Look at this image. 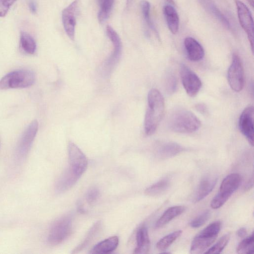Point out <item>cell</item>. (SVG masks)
Listing matches in <instances>:
<instances>
[{
    "instance_id": "6da1fadb",
    "label": "cell",
    "mask_w": 254,
    "mask_h": 254,
    "mask_svg": "<svg viewBox=\"0 0 254 254\" xmlns=\"http://www.w3.org/2000/svg\"><path fill=\"white\" fill-rule=\"evenodd\" d=\"M148 106L144 118V130L151 135L156 130L164 113L165 102L159 90L153 88L148 94Z\"/></svg>"
},
{
    "instance_id": "7a4b0ae2",
    "label": "cell",
    "mask_w": 254,
    "mask_h": 254,
    "mask_svg": "<svg viewBox=\"0 0 254 254\" xmlns=\"http://www.w3.org/2000/svg\"><path fill=\"white\" fill-rule=\"evenodd\" d=\"M168 124L171 130L178 133H192L197 130L201 122L191 111L178 108L170 115Z\"/></svg>"
},
{
    "instance_id": "3957f363",
    "label": "cell",
    "mask_w": 254,
    "mask_h": 254,
    "mask_svg": "<svg viewBox=\"0 0 254 254\" xmlns=\"http://www.w3.org/2000/svg\"><path fill=\"white\" fill-rule=\"evenodd\" d=\"M220 221H214L204 228L193 238L190 253L198 254L203 253L215 242L221 228Z\"/></svg>"
},
{
    "instance_id": "277c9868",
    "label": "cell",
    "mask_w": 254,
    "mask_h": 254,
    "mask_svg": "<svg viewBox=\"0 0 254 254\" xmlns=\"http://www.w3.org/2000/svg\"><path fill=\"white\" fill-rule=\"evenodd\" d=\"M35 80L34 73L28 69L11 71L0 80V89L24 88L32 85Z\"/></svg>"
},
{
    "instance_id": "5b68a950",
    "label": "cell",
    "mask_w": 254,
    "mask_h": 254,
    "mask_svg": "<svg viewBox=\"0 0 254 254\" xmlns=\"http://www.w3.org/2000/svg\"><path fill=\"white\" fill-rule=\"evenodd\" d=\"M242 179V176L238 173H232L227 175L222 181L219 192L212 199L211 207L216 209L222 206L239 187Z\"/></svg>"
},
{
    "instance_id": "8992f818",
    "label": "cell",
    "mask_w": 254,
    "mask_h": 254,
    "mask_svg": "<svg viewBox=\"0 0 254 254\" xmlns=\"http://www.w3.org/2000/svg\"><path fill=\"white\" fill-rule=\"evenodd\" d=\"M72 216L64 215L55 221L50 229L48 242L52 245H58L68 237L72 231Z\"/></svg>"
},
{
    "instance_id": "52a82bcc",
    "label": "cell",
    "mask_w": 254,
    "mask_h": 254,
    "mask_svg": "<svg viewBox=\"0 0 254 254\" xmlns=\"http://www.w3.org/2000/svg\"><path fill=\"white\" fill-rule=\"evenodd\" d=\"M228 83L235 92L241 91L244 85V72L240 57L236 53L233 54L232 63L227 72Z\"/></svg>"
},
{
    "instance_id": "ba28073f",
    "label": "cell",
    "mask_w": 254,
    "mask_h": 254,
    "mask_svg": "<svg viewBox=\"0 0 254 254\" xmlns=\"http://www.w3.org/2000/svg\"><path fill=\"white\" fill-rule=\"evenodd\" d=\"M38 128V123L36 120H34L30 123L24 131L16 148V156L18 160H22L27 155Z\"/></svg>"
},
{
    "instance_id": "9c48e42d",
    "label": "cell",
    "mask_w": 254,
    "mask_h": 254,
    "mask_svg": "<svg viewBox=\"0 0 254 254\" xmlns=\"http://www.w3.org/2000/svg\"><path fill=\"white\" fill-rule=\"evenodd\" d=\"M69 168L79 177L86 170L88 160L85 155L72 142H69L67 147Z\"/></svg>"
},
{
    "instance_id": "30bf717a",
    "label": "cell",
    "mask_w": 254,
    "mask_h": 254,
    "mask_svg": "<svg viewBox=\"0 0 254 254\" xmlns=\"http://www.w3.org/2000/svg\"><path fill=\"white\" fill-rule=\"evenodd\" d=\"M239 21L247 33L252 51L254 47V22L251 11L247 6L240 0L235 1Z\"/></svg>"
},
{
    "instance_id": "8fae6325",
    "label": "cell",
    "mask_w": 254,
    "mask_h": 254,
    "mask_svg": "<svg viewBox=\"0 0 254 254\" xmlns=\"http://www.w3.org/2000/svg\"><path fill=\"white\" fill-rule=\"evenodd\" d=\"M180 75L182 82L187 93L190 97H194L199 91L201 81L196 74L187 65L181 66Z\"/></svg>"
},
{
    "instance_id": "7c38bea8",
    "label": "cell",
    "mask_w": 254,
    "mask_h": 254,
    "mask_svg": "<svg viewBox=\"0 0 254 254\" xmlns=\"http://www.w3.org/2000/svg\"><path fill=\"white\" fill-rule=\"evenodd\" d=\"M80 0H74L62 11V22L64 30L72 40L74 39L76 17L79 10Z\"/></svg>"
},
{
    "instance_id": "4fadbf2b",
    "label": "cell",
    "mask_w": 254,
    "mask_h": 254,
    "mask_svg": "<svg viewBox=\"0 0 254 254\" xmlns=\"http://www.w3.org/2000/svg\"><path fill=\"white\" fill-rule=\"evenodd\" d=\"M106 33L114 45V51L105 61L104 65L105 74H109L120 58L122 51V45L119 35L112 27L109 25L107 26Z\"/></svg>"
},
{
    "instance_id": "5bb4252c",
    "label": "cell",
    "mask_w": 254,
    "mask_h": 254,
    "mask_svg": "<svg viewBox=\"0 0 254 254\" xmlns=\"http://www.w3.org/2000/svg\"><path fill=\"white\" fill-rule=\"evenodd\" d=\"M239 127L250 144H254V108L249 106L242 112L239 119Z\"/></svg>"
},
{
    "instance_id": "9a60e30c",
    "label": "cell",
    "mask_w": 254,
    "mask_h": 254,
    "mask_svg": "<svg viewBox=\"0 0 254 254\" xmlns=\"http://www.w3.org/2000/svg\"><path fill=\"white\" fill-rule=\"evenodd\" d=\"M184 150V147L177 143L167 141L157 144L155 151L159 158L164 159L174 156Z\"/></svg>"
},
{
    "instance_id": "2e32d148",
    "label": "cell",
    "mask_w": 254,
    "mask_h": 254,
    "mask_svg": "<svg viewBox=\"0 0 254 254\" xmlns=\"http://www.w3.org/2000/svg\"><path fill=\"white\" fill-rule=\"evenodd\" d=\"M80 177L69 167L60 176L56 182L55 189L58 193H63L72 187Z\"/></svg>"
},
{
    "instance_id": "e0dca14e",
    "label": "cell",
    "mask_w": 254,
    "mask_h": 254,
    "mask_svg": "<svg viewBox=\"0 0 254 254\" xmlns=\"http://www.w3.org/2000/svg\"><path fill=\"white\" fill-rule=\"evenodd\" d=\"M184 46L188 59L192 62H198L204 56V51L201 44L195 39L188 37L184 40Z\"/></svg>"
},
{
    "instance_id": "ac0fdd59",
    "label": "cell",
    "mask_w": 254,
    "mask_h": 254,
    "mask_svg": "<svg viewBox=\"0 0 254 254\" xmlns=\"http://www.w3.org/2000/svg\"><path fill=\"white\" fill-rule=\"evenodd\" d=\"M217 181L215 176L206 177L201 181L193 198V202L201 201L213 190Z\"/></svg>"
},
{
    "instance_id": "d6986e66",
    "label": "cell",
    "mask_w": 254,
    "mask_h": 254,
    "mask_svg": "<svg viewBox=\"0 0 254 254\" xmlns=\"http://www.w3.org/2000/svg\"><path fill=\"white\" fill-rule=\"evenodd\" d=\"M136 246L134 250L135 254H146L150 250V242L148 230L145 225H142L136 233Z\"/></svg>"
},
{
    "instance_id": "ffe728a7",
    "label": "cell",
    "mask_w": 254,
    "mask_h": 254,
    "mask_svg": "<svg viewBox=\"0 0 254 254\" xmlns=\"http://www.w3.org/2000/svg\"><path fill=\"white\" fill-rule=\"evenodd\" d=\"M163 13L170 32L175 34L179 30V17L177 11L172 5H165L163 7Z\"/></svg>"
},
{
    "instance_id": "44dd1931",
    "label": "cell",
    "mask_w": 254,
    "mask_h": 254,
    "mask_svg": "<svg viewBox=\"0 0 254 254\" xmlns=\"http://www.w3.org/2000/svg\"><path fill=\"white\" fill-rule=\"evenodd\" d=\"M119 242L116 236L109 237L97 244L91 249V254H108L114 251L118 247Z\"/></svg>"
},
{
    "instance_id": "7402d4cb",
    "label": "cell",
    "mask_w": 254,
    "mask_h": 254,
    "mask_svg": "<svg viewBox=\"0 0 254 254\" xmlns=\"http://www.w3.org/2000/svg\"><path fill=\"white\" fill-rule=\"evenodd\" d=\"M186 210L184 206H175L167 209L156 221L155 227L161 228L172 220L183 213Z\"/></svg>"
},
{
    "instance_id": "603a6c76",
    "label": "cell",
    "mask_w": 254,
    "mask_h": 254,
    "mask_svg": "<svg viewBox=\"0 0 254 254\" xmlns=\"http://www.w3.org/2000/svg\"><path fill=\"white\" fill-rule=\"evenodd\" d=\"M170 186V180L165 178L147 188L145 190L144 193L146 195L150 196H158L166 192Z\"/></svg>"
},
{
    "instance_id": "cb8c5ba5",
    "label": "cell",
    "mask_w": 254,
    "mask_h": 254,
    "mask_svg": "<svg viewBox=\"0 0 254 254\" xmlns=\"http://www.w3.org/2000/svg\"><path fill=\"white\" fill-rule=\"evenodd\" d=\"M99 6L98 19L100 23L104 22L109 17L114 0H97Z\"/></svg>"
},
{
    "instance_id": "d4e9b609",
    "label": "cell",
    "mask_w": 254,
    "mask_h": 254,
    "mask_svg": "<svg viewBox=\"0 0 254 254\" xmlns=\"http://www.w3.org/2000/svg\"><path fill=\"white\" fill-rule=\"evenodd\" d=\"M20 44L22 50L26 54L32 55L36 49V44L33 38L28 33L22 32L20 34Z\"/></svg>"
},
{
    "instance_id": "484cf974",
    "label": "cell",
    "mask_w": 254,
    "mask_h": 254,
    "mask_svg": "<svg viewBox=\"0 0 254 254\" xmlns=\"http://www.w3.org/2000/svg\"><path fill=\"white\" fill-rule=\"evenodd\" d=\"M101 227V222H97L89 230L86 237L83 241L77 247H76L72 251V253H77L84 249L93 240L96 234L99 231Z\"/></svg>"
},
{
    "instance_id": "4316f807",
    "label": "cell",
    "mask_w": 254,
    "mask_h": 254,
    "mask_svg": "<svg viewBox=\"0 0 254 254\" xmlns=\"http://www.w3.org/2000/svg\"><path fill=\"white\" fill-rule=\"evenodd\" d=\"M182 233L181 230L174 231L161 238L156 244L159 251H165L175 242Z\"/></svg>"
},
{
    "instance_id": "83f0119b",
    "label": "cell",
    "mask_w": 254,
    "mask_h": 254,
    "mask_svg": "<svg viewBox=\"0 0 254 254\" xmlns=\"http://www.w3.org/2000/svg\"><path fill=\"white\" fill-rule=\"evenodd\" d=\"M203 3L209 11L215 16L226 27L230 28L228 19L221 12L219 9L209 0H202Z\"/></svg>"
},
{
    "instance_id": "f1b7e54d",
    "label": "cell",
    "mask_w": 254,
    "mask_h": 254,
    "mask_svg": "<svg viewBox=\"0 0 254 254\" xmlns=\"http://www.w3.org/2000/svg\"><path fill=\"white\" fill-rule=\"evenodd\" d=\"M254 237L253 233L243 239L238 245L236 252L238 254H252L254 253Z\"/></svg>"
},
{
    "instance_id": "f546056e",
    "label": "cell",
    "mask_w": 254,
    "mask_h": 254,
    "mask_svg": "<svg viewBox=\"0 0 254 254\" xmlns=\"http://www.w3.org/2000/svg\"><path fill=\"white\" fill-rule=\"evenodd\" d=\"M140 6L143 18L150 29L154 31L158 38H159L158 32L153 23L150 17V5L146 0H142L140 2Z\"/></svg>"
},
{
    "instance_id": "4dcf8cb0",
    "label": "cell",
    "mask_w": 254,
    "mask_h": 254,
    "mask_svg": "<svg viewBox=\"0 0 254 254\" xmlns=\"http://www.w3.org/2000/svg\"><path fill=\"white\" fill-rule=\"evenodd\" d=\"M229 234H226L221 237L212 247L204 252V254H220L227 246L230 240Z\"/></svg>"
},
{
    "instance_id": "1f68e13d",
    "label": "cell",
    "mask_w": 254,
    "mask_h": 254,
    "mask_svg": "<svg viewBox=\"0 0 254 254\" xmlns=\"http://www.w3.org/2000/svg\"><path fill=\"white\" fill-rule=\"evenodd\" d=\"M210 216V211L206 210L194 218L190 222V225L193 228L200 227L209 219Z\"/></svg>"
},
{
    "instance_id": "d6a6232c",
    "label": "cell",
    "mask_w": 254,
    "mask_h": 254,
    "mask_svg": "<svg viewBox=\"0 0 254 254\" xmlns=\"http://www.w3.org/2000/svg\"><path fill=\"white\" fill-rule=\"evenodd\" d=\"M165 86L167 92L169 94L174 93L177 89V82L175 76L170 72L167 73L165 80Z\"/></svg>"
},
{
    "instance_id": "836d02e7",
    "label": "cell",
    "mask_w": 254,
    "mask_h": 254,
    "mask_svg": "<svg viewBox=\"0 0 254 254\" xmlns=\"http://www.w3.org/2000/svg\"><path fill=\"white\" fill-rule=\"evenodd\" d=\"M100 195V191L98 188L93 187L90 188L86 194V199L89 204L95 202L98 198Z\"/></svg>"
},
{
    "instance_id": "e575fe53",
    "label": "cell",
    "mask_w": 254,
    "mask_h": 254,
    "mask_svg": "<svg viewBox=\"0 0 254 254\" xmlns=\"http://www.w3.org/2000/svg\"><path fill=\"white\" fill-rule=\"evenodd\" d=\"M17 0H0V17L4 16L10 6Z\"/></svg>"
},
{
    "instance_id": "d590c367",
    "label": "cell",
    "mask_w": 254,
    "mask_h": 254,
    "mask_svg": "<svg viewBox=\"0 0 254 254\" xmlns=\"http://www.w3.org/2000/svg\"><path fill=\"white\" fill-rule=\"evenodd\" d=\"M29 7L31 13H35L37 11V5L34 0H31L29 2Z\"/></svg>"
},
{
    "instance_id": "8d00e7d4",
    "label": "cell",
    "mask_w": 254,
    "mask_h": 254,
    "mask_svg": "<svg viewBox=\"0 0 254 254\" xmlns=\"http://www.w3.org/2000/svg\"><path fill=\"white\" fill-rule=\"evenodd\" d=\"M247 230L244 227H242L237 230L236 232L237 235L240 238H244L247 235Z\"/></svg>"
},
{
    "instance_id": "74e56055",
    "label": "cell",
    "mask_w": 254,
    "mask_h": 254,
    "mask_svg": "<svg viewBox=\"0 0 254 254\" xmlns=\"http://www.w3.org/2000/svg\"><path fill=\"white\" fill-rule=\"evenodd\" d=\"M196 109L201 113H205L206 110V107L202 104H198L196 105Z\"/></svg>"
},
{
    "instance_id": "f35d334b",
    "label": "cell",
    "mask_w": 254,
    "mask_h": 254,
    "mask_svg": "<svg viewBox=\"0 0 254 254\" xmlns=\"http://www.w3.org/2000/svg\"><path fill=\"white\" fill-rule=\"evenodd\" d=\"M77 209L80 213H84L85 212V210L84 209L83 205L80 203H79L77 205Z\"/></svg>"
},
{
    "instance_id": "ab89813d",
    "label": "cell",
    "mask_w": 254,
    "mask_h": 254,
    "mask_svg": "<svg viewBox=\"0 0 254 254\" xmlns=\"http://www.w3.org/2000/svg\"><path fill=\"white\" fill-rule=\"evenodd\" d=\"M133 0H127L126 8H128L131 5Z\"/></svg>"
},
{
    "instance_id": "60d3db41",
    "label": "cell",
    "mask_w": 254,
    "mask_h": 254,
    "mask_svg": "<svg viewBox=\"0 0 254 254\" xmlns=\"http://www.w3.org/2000/svg\"><path fill=\"white\" fill-rule=\"evenodd\" d=\"M249 3L251 5L252 7H254V0H247Z\"/></svg>"
},
{
    "instance_id": "b9f144b4",
    "label": "cell",
    "mask_w": 254,
    "mask_h": 254,
    "mask_svg": "<svg viewBox=\"0 0 254 254\" xmlns=\"http://www.w3.org/2000/svg\"><path fill=\"white\" fill-rule=\"evenodd\" d=\"M171 5H174L175 2L174 0H166Z\"/></svg>"
}]
</instances>
